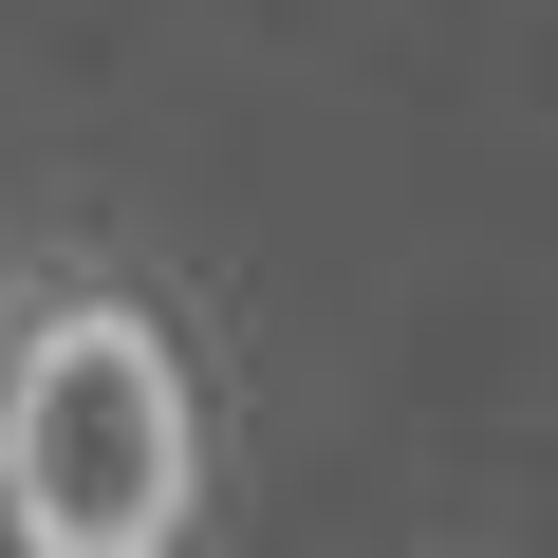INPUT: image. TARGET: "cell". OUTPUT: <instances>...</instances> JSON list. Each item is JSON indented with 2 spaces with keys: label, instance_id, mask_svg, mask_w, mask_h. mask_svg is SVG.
I'll return each instance as SVG.
<instances>
[{
  "label": "cell",
  "instance_id": "cell-1",
  "mask_svg": "<svg viewBox=\"0 0 558 558\" xmlns=\"http://www.w3.org/2000/svg\"><path fill=\"white\" fill-rule=\"evenodd\" d=\"M205 502V391L186 336L131 299H38L0 317V521L57 558H149Z\"/></svg>",
  "mask_w": 558,
  "mask_h": 558
}]
</instances>
